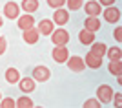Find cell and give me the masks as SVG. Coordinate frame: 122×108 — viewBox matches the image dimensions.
I'll list each match as a JSON object with an SVG mask.
<instances>
[{
	"instance_id": "6da1fadb",
	"label": "cell",
	"mask_w": 122,
	"mask_h": 108,
	"mask_svg": "<svg viewBox=\"0 0 122 108\" xmlns=\"http://www.w3.org/2000/svg\"><path fill=\"white\" fill-rule=\"evenodd\" d=\"M51 42L55 44V46H66L67 42H69V33H67L64 28H60V29H53V33H51Z\"/></svg>"
},
{
	"instance_id": "7a4b0ae2",
	"label": "cell",
	"mask_w": 122,
	"mask_h": 108,
	"mask_svg": "<svg viewBox=\"0 0 122 108\" xmlns=\"http://www.w3.org/2000/svg\"><path fill=\"white\" fill-rule=\"evenodd\" d=\"M97 97L100 103H109L113 99V88L109 84H100L97 88Z\"/></svg>"
},
{
	"instance_id": "3957f363",
	"label": "cell",
	"mask_w": 122,
	"mask_h": 108,
	"mask_svg": "<svg viewBox=\"0 0 122 108\" xmlns=\"http://www.w3.org/2000/svg\"><path fill=\"white\" fill-rule=\"evenodd\" d=\"M102 17L106 18V22L115 24V22L120 20V9H118V7H113V6H107L106 9H104V13H102Z\"/></svg>"
},
{
	"instance_id": "277c9868",
	"label": "cell",
	"mask_w": 122,
	"mask_h": 108,
	"mask_svg": "<svg viewBox=\"0 0 122 108\" xmlns=\"http://www.w3.org/2000/svg\"><path fill=\"white\" fill-rule=\"evenodd\" d=\"M33 79L35 81H38V82H46L47 79L51 77V72H49V68L47 66H36V68H33Z\"/></svg>"
},
{
	"instance_id": "5b68a950",
	"label": "cell",
	"mask_w": 122,
	"mask_h": 108,
	"mask_svg": "<svg viewBox=\"0 0 122 108\" xmlns=\"http://www.w3.org/2000/svg\"><path fill=\"white\" fill-rule=\"evenodd\" d=\"M4 15L7 17V18H18L20 17V6L16 4V2H7V4L4 6Z\"/></svg>"
},
{
	"instance_id": "8992f818",
	"label": "cell",
	"mask_w": 122,
	"mask_h": 108,
	"mask_svg": "<svg viewBox=\"0 0 122 108\" xmlns=\"http://www.w3.org/2000/svg\"><path fill=\"white\" fill-rule=\"evenodd\" d=\"M53 59H55L56 64H62V62H66L69 59V51H67L66 46H55L53 50Z\"/></svg>"
},
{
	"instance_id": "52a82bcc",
	"label": "cell",
	"mask_w": 122,
	"mask_h": 108,
	"mask_svg": "<svg viewBox=\"0 0 122 108\" xmlns=\"http://www.w3.org/2000/svg\"><path fill=\"white\" fill-rule=\"evenodd\" d=\"M67 68L71 70V72H84V68H86V62H84V59L78 55L71 57V59H67Z\"/></svg>"
},
{
	"instance_id": "ba28073f",
	"label": "cell",
	"mask_w": 122,
	"mask_h": 108,
	"mask_svg": "<svg viewBox=\"0 0 122 108\" xmlns=\"http://www.w3.org/2000/svg\"><path fill=\"white\" fill-rule=\"evenodd\" d=\"M69 22V13H67L66 9H58L55 11V15H53V24H56V26H64V24H67Z\"/></svg>"
},
{
	"instance_id": "9c48e42d",
	"label": "cell",
	"mask_w": 122,
	"mask_h": 108,
	"mask_svg": "<svg viewBox=\"0 0 122 108\" xmlns=\"http://www.w3.org/2000/svg\"><path fill=\"white\" fill-rule=\"evenodd\" d=\"M22 39H24L27 44H36L38 39H40V33H38L36 28H29V29H25L24 33H22Z\"/></svg>"
},
{
	"instance_id": "30bf717a",
	"label": "cell",
	"mask_w": 122,
	"mask_h": 108,
	"mask_svg": "<svg viewBox=\"0 0 122 108\" xmlns=\"http://www.w3.org/2000/svg\"><path fill=\"white\" fill-rule=\"evenodd\" d=\"M35 84H36V81L33 77H24V79H20L18 81V86H20V90L24 93H31V92H35Z\"/></svg>"
},
{
	"instance_id": "8fae6325",
	"label": "cell",
	"mask_w": 122,
	"mask_h": 108,
	"mask_svg": "<svg viewBox=\"0 0 122 108\" xmlns=\"http://www.w3.org/2000/svg\"><path fill=\"white\" fill-rule=\"evenodd\" d=\"M36 29H38V33H42V35H51L53 29H55V24H53V20H49V18H44V20L38 22Z\"/></svg>"
},
{
	"instance_id": "7c38bea8",
	"label": "cell",
	"mask_w": 122,
	"mask_h": 108,
	"mask_svg": "<svg viewBox=\"0 0 122 108\" xmlns=\"http://www.w3.org/2000/svg\"><path fill=\"white\" fill-rule=\"evenodd\" d=\"M35 26V17H31L29 13H25L24 17H18V28H20L22 31L29 29V28Z\"/></svg>"
},
{
	"instance_id": "4fadbf2b",
	"label": "cell",
	"mask_w": 122,
	"mask_h": 108,
	"mask_svg": "<svg viewBox=\"0 0 122 108\" xmlns=\"http://www.w3.org/2000/svg\"><path fill=\"white\" fill-rule=\"evenodd\" d=\"M84 29L93 31V33L100 29V20H98V17H87L86 20H84Z\"/></svg>"
},
{
	"instance_id": "5bb4252c",
	"label": "cell",
	"mask_w": 122,
	"mask_h": 108,
	"mask_svg": "<svg viewBox=\"0 0 122 108\" xmlns=\"http://www.w3.org/2000/svg\"><path fill=\"white\" fill-rule=\"evenodd\" d=\"M84 62H86V66L93 68V70H97V68L102 66V59H100V57H97V55H93L91 51L86 53V59H84Z\"/></svg>"
},
{
	"instance_id": "9a60e30c",
	"label": "cell",
	"mask_w": 122,
	"mask_h": 108,
	"mask_svg": "<svg viewBox=\"0 0 122 108\" xmlns=\"http://www.w3.org/2000/svg\"><path fill=\"white\" fill-rule=\"evenodd\" d=\"M78 40H80V44H84V46L93 44V42H95V33H93V31H87V29H82L80 33H78Z\"/></svg>"
},
{
	"instance_id": "2e32d148",
	"label": "cell",
	"mask_w": 122,
	"mask_h": 108,
	"mask_svg": "<svg viewBox=\"0 0 122 108\" xmlns=\"http://www.w3.org/2000/svg\"><path fill=\"white\" fill-rule=\"evenodd\" d=\"M86 13L89 17H98L100 15V4H98V2H93V0L86 2Z\"/></svg>"
},
{
	"instance_id": "e0dca14e",
	"label": "cell",
	"mask_w": 122,
	"mask_h": 108,
	"mask_svg": "<svg viewBox=\"0 0 122 108\" xmlns=\"http://www.w3.org/2000/svg\"><path fill=\"white\" fill-rule=\"evenodd\" d=\"M5 81L9 82V84L18 82V81H20V73H18V70H15V68H7V70H5Z\"/></svg>"
},
{
	"instance_id": "ac0fdd59",
	"label": "cell",
	"mask_w": 122,
	"mask_h": 108,
	"mask_svg": "<svg viewBox=\"0 0 122 108\" xmlns=\"http://www.w3.org/2000/svg\"><path fill=\"white\" fill-rule=\"evenodd\" d=\"M106 44H104V42H93V46H91V50H89V51L93 53V55H97V57H104L106 55Z\"/></svg>"
},
{
	"instance_id": "d6986e66",
	"label": "cell",
	"mask_w": 122,
	"mask_h": 108,
	"mask_svg": "<svg viewBox=\"0 0 122 108\" xmlns=\"http://www.w3.org/2000/svg\"><path fill=\"white\" fill-rule=\"evenodd\" d=\"M22 9L25 11V13H35L36 9H38V0H24L22 2Z\"/></svg>"
},
{
	"instance_id": "ffe728a7",
	"label": "cell",
	"mask_w": 122,
	"mask_h": 108,
	"mask_svg": "<svg viewBox=\"0 0 122 108\" xmlns=\"http://www.w3.org/2000/svg\"><path fill=\"white\" fill-rule=\"evenodd\" d=\"M107 68H109V72H111L113 75L120 77V73H122V61H111Z\"/></svg>"
},
{
	"instance_id": "44dd1931",
	"label": "cell",
	"mask_w": 122,
	"mask_h": 108,
	"mask_svg": "<svg viewBox=\"0 0 122 108\" xmlns=\"http://www.w3.org/2000/svg\"><path fill=\"white\" fill-rule=\"evenodd\" d=\"M106 53L109 57V61H120V57H122V51L118 46H113L111 50H106Z\"/></svg>"
},
{
	"instance_id": "7402d4cb",
	"label": "cell",
	"mask_w": 122,
	"mask_h": 108,
	"mask_svg": "<svg viewBox=\"0 0 122 108\" xmlns=\"http://www.w3.org/2000/svg\"><path fill=\"white\" fill-rule=\"evenodd\" d=\"M16 106L18 108H31L33 106V101L29 97H20V99H16Z\"/></svg>"
},
{
	"instance_id": "603a6c76",
	"label": "cell",
	"mask_w": 122,
	"mask_h": 108,
	"mask_svg": "<svg viewBox=\"0 0 122 108\" xmlns=\"http://www.w3.org/2000/svg\"><path fill=\"white\" fill-rule=\"evenodd\" d=\"M13 106H16V101L13 97H5L0 101V108H13Z\"/></svg>"
},
{
	"instance_id": "cb8c5ba5",
	"label": "cell",
	"mask_w": 122,
	"mask_h": 108,
	"mask_svg": "<svg viewBox=\"0 0 122 108\" xmlns=\"http://www.w3.org/2000/svg\"><path fill=\"white\" fill-rule=\"evenodd\" d=\"M66 4L71 11H76V9L82 7V0H66Z\"/></svg>"
},
{
	"instance_id": "d4e9b609",
	"label": "cell",
	"mask_w": 122,
	"mask_h": 108,
	"mask_svg": "<svg viewBox=\"0 0 122 108\" xmlns=\"http://www.w3.org/2000/svg\"><path fill=\"white\" fill-rule=\"evenodd\" d=\"M100 101L98 99H87L86 103H84V108H100Z\"/></svg>"
},
{
	"instance_id": "484cf974",
	"label": "cell",
	"mask_w": 122,
	"mask_h": 108,
	"mask_svg": "<svg viewBox=\"0 0 122 108\" xmlns=\"http://www.w3.org/2000/svg\"><path fill=\"white\" fill-rule=\"evenodd\" d=\"M47 4L51 6V7H55V9H58L60 6L66 4V0H47Z\"/></svg>"
},
{
	"instance_id": "4316f807",
	"label": "cell",
	"mask_w": 122,
	"mask_h": 108,
	"mask_svg": "<svg viewBox=\"0 0 122 108\" xmlns=\"http://www.w3.org/2000/svg\"><path fill=\"white\" fill-rule=\"evenodd\" d=\"M5 48H7V40H5V37H0V55L5 51Z\"/></svg>"
},
{
	"instance_id": "83f0119b",
	"label": "cell",
	"mask_w": 122,
	"mask_h": 108,
	"mask_svg": "<svg viewBox=\"0 0 122 108\" xmlns=\"http://www.w3.org/2000/svg\"><path fill=\"white\" fill-rule=\"evenodd\" d=\"M113 35H115V39H117L118 42L122 40V28H117V29H115V33H113Z\"/></svg>"
},
{
	"instance_id": "f1b7e54d",
	"label": "cell",
	"mask_w": 122,
	"mask_h": 108,
	"mask_svg": "<svg viewBox=\"0 0 122 108\" xmlns=\"http://www.w3.org/2000/svg\"><path fill=\"white\" fill-rule=\"evenodd\" d=\"M115 2H117V0H98V4H100V6H106V7H107V6H113Z\"/></svg>"
},
{
	"instance_id": "f546056e",
	"label": "cell",
	"mask_w": 122,
	"mask_h": 108,
	"mask_svg": "<svg viewBox=\"0 0 122 108\" xmlns=\"http://www.w3.org/2000/svg\"><path fill=\"white\" fill-rule=\"evenodd\" d=\"M120 101H122V95L117 93V95H115V106H120Z\"/></svg>"
},
{
	"instance_id": "4dcf8cb0",
	"label": "cell",
	"mask_w": 122,
	"mask_h": 108,
	"mask_svg": "<svg viewBox=\"0 0 122 108\" xmlns=\"http://www.w3.org/2000/svg\"><path fill=\"white\" fill-rule=\"evenodd\" d=\"M2 22H4V20H2V17H0V26H2Z\"/></svg>"
},
{
	"instance_id": "1f68e13d",
	"label": "cell",
	"mask_w": 122,
	"mask_h": 108,
	"mask_svg": "<svg viewBox=\"0 0 122 108\" xmlns=\"http://www.w3.org/2000/svg\"><path fill=\"white\" fill-rule=\"evenodd\" d=\"M0 101H2V93H0Z\"/></svg>"
}]
</instances>
